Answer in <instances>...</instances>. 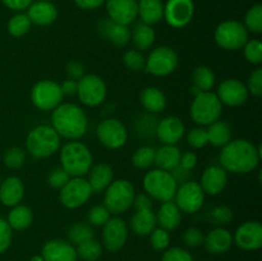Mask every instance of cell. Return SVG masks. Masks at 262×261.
Masks as SVG:
<instances>
[{"mask_svg":"<svg viewBox=\"0 0 262 261\" xmlns=\"http://www.w3.org/2000/svg\"><path fill=\"white\" fill-rule=\"evenodd\" d=\"M261 160V148L245 138L230 140L219 154L220 166L233 174H247L255 170Z\"/></svg>","mask_w":262,"mask_h":261,"instance_id":"obj_1","label":"cell"},{"mask_svg":"<svg viewBox=\"0 0 262 261\" xmlns=\"http://www.w3.org/2000/svg\"><path fill=\"white\" fill-rule=\"evenodd\" d=\"M51 127L60 137L76 141L83 137L89 127V119L81 106L73 102H61L53 110Z\"/></svg>","mask_w":262,"mask_h":261,"instance_id":"obj_2","label":"cell"},{"mask_svg":"<svg viewBox=\"0 0 262 261\" xmlns=\"http://www.w3.org/2000/svg\"><path fill=\"white\" fill-rule=\"evenodd\" d=\"M92 154L81 141H69L60 150L61 168L69 177H84L92 166Z\"/></svg>","mask_w":262,"mask_h":261,"instance_id":"obj_3","label":"cell"},{"mask_svg":"<svg viewBox=\"0 0 262 261\" xmlns=\"http://www.w3.org/2000/svg\"><path fill=\"white\" fill-rule=\"evenodd\" d=\"M60 147V136L51 125H37L30 130L26 148L35 159L50 158Z\"/></svg>","mask_w":262,"mask_h":261,"instance_id":"obj_4","label":"cell"},{"mask_svg":"<svg viewBox=\"0 0 262 261\" xmlns=\"http://www.w3.org/2000/svg\"><path fill=\"white\" fill-rule=\"evenodd\" d=\"M136 191L127 179H115L104 191V206L110 214L120 215L132 207Z\"/></svg>","mask_w":262,"mask_h":261,"instance_id":"obj_5","label":"cell"},{"mask_svg":"<svg viewBox=\"0 0 262 261\" xmlns=\"http://www.w3.org/2000/svg\"><path fill=\"white\" fill-rule=\"evenodd\" d=\"M178 183L173 178L170 171L152 169L143 177V189L152 200L160 202L171 201L174 199Z\"/></svg>","mask_w":262,"mask_h":261,"instance_id":"obj_6","label":"cell"},{"mask_svg":"<svg viewBox=\"0 0 262 261\" xmlns=\"http://www.w3.org/2000/svg\"><path fill=\"white\" fill-rule=\"evenodd\" d=\"M222 113L223 105L216 94L206 91L194 95L189 109V115L194 123L199 125H210L220 119Z\"/></svg>","mask_w":262,"mask_h":261,"instance_id":"obj_7","label":"cell"},{"mask_svg":"<svg viewBox=\"0 0 262 261\" xmlns=\"http://www.w3.org/2000/svg\"><path fill=\"white\" fill-rule=\"evenodd\" d=\"M247 41L248 31L239 20H225L220 23L215 30V42L224 50H239Z\"/></svg>","mask_w":262,"mask_h":261,"instance_id":"obj_8","label":"cell"},{"mask_svg":"<svg viewBox=\"0 0 262 261\" xmlns=\"http://www.w3.org/2000/svg\"><path fill=\"white\" fill-rule=\"evenodd\" d=\"M60 84L51 79H41L31 89V101L41 112H50L63 101Z\"/></svg>","mask_w":262,"mask_h":261,"instance_id":"obj_9","label":"cell"},{"mask_svg":"<svg viewBox=\"0 0 262 261\" xmlns=\"http://www.w3.org/2000/svg\"><path fill=\"white\" fill-rule=\"evenodd\" d=\"M107 89L104 79L97 74H84L77 81V96L79 101L90 107L99 106L106 97Z\"/></svg>","mask_w":262,"mask_h":261,"instance_id":"obj_10","label":"cell"},{"mask_svg":"<svg viewBox=\"0 0 262 261\" xmlns=\"http://www.w3.org/2000/svg\"><path fill=\"white\" fill-rule=\"evenodd\" d=\"M92 196V189L83 177H71L59 192V200L67 209H77Z\"/></svg>","mask_w":262,"mask_h":261,"instance_id":"obj_11","label":"cell"},{"mask_svg":"<svg viewBox=\"0 0 262 261\" xmlns=\"http://www.w3.org/2000/svg\"><path fill=\"white\" fill-rule=\"evenodd\" d=\"M179 63L178 54L169 46H159L146 59L145 71L156 77H165L173 73Z\"/></svg>","mask_w":262,"mask_h":261,"instance_id":"obj_12","label":"cell"},{"mask_svg":"<svg viewBox=\"0 0 262 261\" xmlns=\"http://www.w3.org/2000/svg\"><path fill=\"white\" fill-rule=\"evenodd\" d=\"M204 200L205 192L202 191L200 183L189 179V181L179 184L173 201L184 214H194L202 207Z\"/></svg>","mask_w":262,"mask_h":261,"instance_id":"obj_13","label":"cell"},{"mask_svg":"<svg viewBox=\"0 0 262 261\" xmlns=\"http://www.w3.org/2000/svg\"><path fill=\"white\" fill-rule=\"evenodd\" d=\"M96 135L101 145L110 150H118L127 142L128 130L120 120L115 118H106L97 125Z\"/></svg>","mask_w":262,"mask_h":261,"instance_id":"obj_14","label":"cell"},{"mask_svg":"<svg viewBox=\"0 0 262 261\" xmlns=\"http://www.w3.org/2000/svg\"><path fill=\"white\" fill-rule=\"evenodd\" d=\"M194 14L192 0H168L164 5V18L173 28L186 27Z\"/></svg>","mask_w":262,"mask_h":261,"instance_id":"obj_15","label":"cell"},{"mask_svg":"<svg viewBox=\"0 0 262 261\" xmlns=\"http://www.w3.org/2000/svg\"><path fill=\"white\" fill-rule=\"evenodd\" d=\"M128 238V225L122 217H110L102 225V241L104 246L110 252H115L123 248Z\"/></svg>","mask_w":262,"mask_h":261,"instance_id":"obj_16","label":"cell"},{"mask_svg":"<svg viewBox=\"0 0 262 261\" xmlns=\"http://www.w3.org/2000/svg\"><path fill=\"white\" fill-rule=\"evenodd\" d=\"M248 95L246 84L237 78L224 79L216 91L217 99L227 106H241L248 100Z\"/></svg>","mask_w":262,"mask_h":261,"instance_id":"obj_17","label":"cell"},{"mask_svg":"<svg viewBox=\"0 0 262 261\" xmlns=\"http://www.w3.org/2000/svg\"><path fill=\"white\" fill-rule=\"evenodd\" d=\"M237 246L245 251H256L262 246V225L256 220H248L237 228L234 238Z\"/></svg>","mask_w":262,"mask_h":261,"instance_id":"obj_18","label":"cell"},{"mask_svg":"<svg viewBox=\"0 0 262 261\" xmlns=\"http://www.w3.org/2000/svg\"><path fill=\"white\" fill-rule=\"evenodd\" d=\"M109 19L119 25L129 26L138 17L137 0H105Z\"/></svg>","mask_w":262,"mask_h":261,"instance_id":"obj_19","label":"cell"},{"mask_svg":"<svg viewBox=\"0 0 262 261\" xmlns=\"http://www.w3.org/2000/svg\"><path fill=\"white\" fill-rule=\"evenodd\" d=\"M186 132L183 122L178 117H166L158 122L155 136L163 145H177Z\"/></svg>","mask_w":262,"mask_h":261,"instance_id":"obj_20","label":"cell"},{"mask_svg":"<svg viewBox=\"0 0 262 261\" xmlns=\"http://www.w3.org/2000/svg\"><path fill=\"white\" fill-rule=\"evenodd\" d=\"M41 256L43 261H77L76 247L63 240L48 241L42 246Z\"/></svg>","mask_w":262,"mask_h":261,"instance_id":"obj_21","label":"cell"},{"mask_svg":"<svg viewBox=\"0 0 262 261\" xmlns=\"http://www.w3.org/2000/svg\"><path fill=\"white\" fill-rule=\"evenodd\" d=\"M228 183V174L220 165H210L201 176V186L205 194L216 196L224 191Z\"/></svg>","mask_w":262,"mask_h":261,"instance_id":"obj_22","label":"cell"},{"mask_svg":"<svg viewBox=\"0 0 262 261\" xmlns=\"http://www.w3.org/2000/svg\"><path fill=\"white\" fill-rule=\"evenodd\" d=\"M25 197V184L22 179L10 176L0 182V202L4 206L13 207L20 204Z\"/></svg>","mask_w":262,"mask_h":261,"instance_id":"obj_23","label":"cell"},{"mask_svg":"<svg viewBox=\"0 0 262 261\" xmlns=\"http://www.w3.org/2000/svg\"><path fill=\"white\" fill-rule=\"evenodd\" d=\"M27 17L31 23L37 26H49L58 18V9L51 2L37 0L27 8Z\"/></svg>","mask_w":262,"mask_h":261,"instance_id":"obj_24","label":"cell"},{"mask_svg":"<svg viewBox=\"0 0 262 261\" xmlns=\"http://www.w3.org/2000/svg\"><path fill=\"white\" fill-rule=\"evenodd\" d=\"M233 243V235L228 229L217 227L210 230L204 237V245L210 253L214 255H222V253L229 251Z\"/></svg>","mask_w":262,"mask_h":261,"instance_id":"obj_25","label":"cell"},{"mask_svg":"<svg viewBox=\"0 0 262 261\" xmlns=\"http://www.w3.org/2000/svg\"><path fill=\"white\" fill-rule=\"evenodd\" d=\"M90 187L92 189V193H99L104 192L110 183L114 181V170L109 164L100 163L96 165H92L89 173Z\"/></svg>","mask_w":262,"mask_h":261,"instance_id":"obj_26","label":"cell"},{"mask_svg":"<svg viewBox=\"0 0 262 261\" xmlns=\"http://www.w3.org/2000/svg\"><path fill=\"white\" fill-rule=\"evenodd\" d=\"M155 215L156 224H159L160 228L168 230V232L177 229L182 222V211L173 200L163 202L159 207L158 212H155Z\"/></svg>","mask_w":262,"mask_h":261,"instance_id":"obj_27","label":"cell"},{"mask_svg":"<svg viewBox=\"0 0 262 261\" xmlns=\"http://www.w3.org/2000/svg\"><path fill=\"white\" fill-rule=\"evenodd\" d=\"M100 31L117 48H124L130 40V31L128 26L119 25V23L113 22L112 19L104 20L101 23Z\"/></svg>","mask_w":262,"mask_h":261,"instance_id":"obj_28","label":"cell"},{"mask_svg":"<svg viewBox=\"0 0 262 261\" xmlns=\"http://www.w3.org/2000/svg\"><path fill=\"white\" fill-rule=\"evenodd\" d=\"M130 229L135 234L145 237L150 235L156 228V215L152 211V209L146 210H136L135 214L130 217Z\"/></svg>","mask_w":262,"mask_h":261,"instance_id":"obj_29","label":"cell"},{"mask_svg":"<svg viewBox=\"0 0 262 261\" xmlns=\"http://www.w3.org/2000/svg\"><path fill=\"white\" fill-rule=\"evenodd\" d=\"M179 160H181V150L177 147V145H163L155 150L154 164L161 170L171 171L179 165Z\"/></svg>","mask_w":262,"mask_h":261,"instance_id":"obj_30","label":"cell"},{"mask_svg":"<svg viewBox=\"0 0 262 261\" xmlns=\"http://www.w3.org/2000/svg\"><path fill=\"white\" fill-rule=\"evenodd\" d=\"M141 22L156 25L164 18V4L161 0H137Z\"/></svg>","mask_w":262,"mask_h":261,"instance_id":"obj_31","label":"cell"},{"mask_svg":"<svg viewBox=\"0 0 262 261\" xmlns=\"http://www.w3.org/2000/svg\"><path fill=\"white\" fill-rule=\"evenodd\" d=\"M140 101L142 106L151 114L161 113L166 106V97L160 89L148 86L141 92Z\"/></svg>","mask_w":262,"mask_h":261,"instance_id":"obj_32","label":"cell"},{"mask_svg":"<svg viewBox=\"0 0 262 261\" xmlns=\"http://www.w3.org/2000/svg\"><path fill=\"white\" fill-rule=\"evenodd\" d=\"M155 38L156 35L154 28L143 22L137 23L130 32V40H132L136 50L138 51L148 50L155 42Z\"/></svg>","mask_w":262,"mask_h":261,"instance_id":"obj_33","label":"cell"},{"mask_svg":"<svg viewBox=\"0 0 262 261\" xmlns=\"http://www.w3.org/2000/svg\"><path fill=\"white\" fill-rule=\"evenodd\" d=\"M8 224L12 229L15 230H25L32 224L33 222V212L26 205H15L8 214Z\"/></svg>","mask_w":262,"mask_h":261,"instance_id":"obj_34","label":"cell"},{"mask_svg":"<svg viewBox=\"0 0 262 261\" xmlns=\"http://www.w3.org/2000/svg\"><path fill=\"white\" fill-rule=\"evenodd\" d=\"M207 137L209 143H211L215 147H223L232 140V128L224 120H216L207 125Z\"/></svg>","mask_w":262,"mask_h":261,"instance_id":"obj_35","label":"cell"},{"mask_svg":"<svg viewBox=\"0 0 262 261\" xmlns=\"http://www.w3.org/2000/svg\"><path fill=\"white\" fill-rule=\"evenodd\" d=\"M192 92L194 95L200 94V92L211 91V89L215 84V73L210 67L207 66H200L197 67L192 74Z\"/></svg>","mask_w":262,"mask_h":261,"instance_id":"obj_36","label":"cell"},{"mask_svg":"<svg viewBox=\"0 0 262 261\" xmlns=\"http://www.w3.org/2000/svg\"><path fill=\"white\" fill-rule=\"evenodd\" d=\"M31 20L27 17V14H23V13H18V14L13 15L9 19L7 26V30L9 32L10 36L13 37H22L26 33L30 31L31 28Z\"/></svg>","mask_w":262,"mask_h":261,"instance_id":"obj_37","label":"cell"},{"mask_svg":"<svg viewBox=\"0 0 262 261\" xmlns=\"http://www.w3.org/2000/svg\"><path fill=\"white\" fill-rule=\"evenodd\" d=\"M95 235L94 229L90 224H84V223H76L72 225L68 230V238L71 241L72 245H81V243L86 242V241L92 240Z\"/></svg>","mask_w":262,"mask_h":261,"instance_id":"obj_38","label":"cell"},{"mask_svg":"<svg viewBox=\"0 0 262 261\" xmlns=\"http://www.w3.org/2000/svg\"><path fill=\"white\" fill-rule=\"evenodd\" d=\"M76 252L77 256L83 261H96L101 256L102 247L97 241L92 238V240H89L77 246Z\"/></svg>","mask_w":262,"mask_h":261,"instance_id":"obj_39","label":"cell"},{"mask_svg":"<svg viewBox=\"0 0 262 261\" xmlns=\"http://www.w3.org/2000/svg\"><path fill=\"white\" fill-rule=\"evenodd\" d=\"M155 150L152 146H141L133 153L132 164L138 169H147L154 164Z\"/></svg>","mask_w":262,"mask_h":261,"instance_id":"obj_40","label":"cell"},{"mask_svg":"<svg viewBox=\"0 0 262 261\" xmlns=\"http://www.w3.org/2000/svg\"><path fill=\"white\" fill-rule=\"evenodd\" d=\"M245 27L248 32L261 33L262 32V5L256 4L247 10L245 15Z\"/></svg>","mask_w":262,"mask_h":261,"instance_id":"obj_41","label":"cell"},{"mask_svg":"<svg viewBox=\"0 0 262 261\" xmlns=\"http://www.w3.org/2000/svg\"><path fill=\"white\" fill-rule=\"evenodd\" d=\"M156 117L152 115L151 113L148 114L141 115L140 119L136 122L135 129L137 130V133L142 137H151V136H155L156 132V125H158V122H156Z\"/></svg>","mask_w":262,"mask_h":261,"instance_id":"obj_42","label":"cell"},{"mask_svg":"<svg viewBox=\"0 0 262 261\" xmlns=\"http://www.w3.org/2000/svg\"><path fill=\"white\" fill-rule=\"evenodd\" d=\"M242 49L246 60L248 63L255 64V66L262 63V42L260 40H257V38L248 40Z\"/></svg>","mask_w":262,"mask_h":261,"instance_id":"obj_43","label":"cell"},{"mask_svg":"<svg viewBox=\"0 0 262 261\" xmlns=\"http://www.w3.org/2000/svg\"><path fill=\"white\" fill-rule=\"evenodd\" d=\"M123 63L128 69L133 72H142L146 68V59L142 53L136 49L127 50L123 55Z\"/></svg>","mask_w":262,"mask_h":261,"instance_id":"obj_44","label":"cell"},{"mask_svg":"<svg viewBox=\"0 0 262 261\" xmlns=\"http://www.w3.org/2000/svg\"><path fill=\"white\" fill-rule=\"evenodd\" d=\"M4 165L9 169H19L26 161V151L20 147H10L3 155Z\"/></svg>","mask_w":262,"mask_h":261,"instance_id":"obj_45","label":"cell"},{"mask_svg":"<svg viewBox=\"0 0 262 261\" xmlns=\"http://www.w3.org/2000/svg\"><path fill=\"white\" fill-rule=\"evenodd\" d=\"M109 219L110 212L104 205H96V206L91 207V210H90L89 214H87L89 224L95 225V227H102Z\"/></svg>","mask_w":262,"mask_h":261,"instance_id":"obj_46","label":"cell"},{"mask_svg":"<svg viewBox=\"0 0 262 261\" xmlns=\"http://www.w3.org/2000/svg\"><path fill=\"white\" fill-rule=\"evenodd\" d=\"M150 241L154 250L165 251L166 248L169 247V243H170V235H169L168 230L159 227L155 228V229L150 233Z\"/></svg>","mask_w":262,"mask_h":261,"instance_id":"obj_47","label":"cell"},{"mask_svg":"<svg viewBox=\"0 0 262 261\" xmlns=\"http://www.w3.org/2000/svg\"><path fill=\"white\" fill-rule=\"evenodd\" d=\"M187 142L193 148H202L209 143L206 128L196 127L187 133Z\"/></svg>","mask_w":262,"mask_h":261,"instance_id":"obj_48","label":"cell"},{"mask_svg":"<svg viewBox=\"0 0 262 261\" xmlns=\"http://www.w3.org/2000/svg\"><path fill=\"white\" fill-rule=\"evenodd\" d=\"M233 211L230 207L220 205L210 211V220L216 225H225L232 222Z\"/></svg>","mask_w":262,"mask_h":261,"instance_id":"obj_49","label":"cell"},{"mask_svg":"<svg viewBox=\"0 0 262 261\" xmlns=\"http://www.w3.org/2000/svg\"><path fill=\"white\" fill-rule=\"evenodd\" d=\"M161 261H193V257L184 248L170 247L166 248L165 252L163 253Z\"/></svg>","mask_w":262,"mask_h":261,"instance_id":"obj_50","label":"cell"},{"mask_svg":"<svg viewBox=\"0 0 262 261\" xmlns=\"http://www.w3.org/2000/svg\"><path fill=\"white\" fill-rule=\"evenodd\" d=\"M248 90V94H252L253 96L260 97L262 95V69L257 68L250 74L248 82L246 84Z\"/></svg>","mask_w":262,"mask_h":261,"instance_id":"obj_51","label":"cell"},{"mask_svg":"<svg viewBox=\"0 0 262 261\" xmlns=\"http://www.w3.org/2000/svg\"><path fill=\"white\" fill-rule=\"evenodd\" d=\"M69 178H71V177H69V174L67 173V171L60 166V168L53 169V170L49 173L48 183L50 184L53 188L60 189L61 187H63L64 184L69 181Z\"/></svg>","mask_w":262,"mask_h":261,"instance_id":"obj_52","label":"cell"},{"mask_svg":"<svg viewBox=\"0 0 262 261\" xmlns=\"http://www.w3.org/2000/svg\"><path fill=\"white\" fill-rule=\"evenodd\" d=\"M12 230L13 229L9 227L7 220L0 217V255L5 252L12 243Z\"/></svg>","mask_w":262,"mask_h":261,"instance_id":"obj_53","label":"cell"},{"mask_svg":"<svg viewBox=\"0 0 262 261\" xmlns=\"http://www.w3.org/2000/svg\"><path fill=\"white\" fill-rule=\"evenodd\" d=\"M183 242L188 247H199V246H201L204 243V234L197 228H188L183 233Z\"/></svg>","mask_w":262,"mask_h":261,"instance_id":"obj_54","label":"cell"},{"mask_svg":"<svg viewBox=\"0 0 262 261\" xmlns=\"http://www.w3.org/2000/svg\"><path fill=\"white\" fill-rule=\"evenodd\" d=\"M66 72L69 78L74 79V81H78L79 78H82L84 76V67L81 61L72 60L67 64Z\"/></svg>","mask_w":262,"mask_h":261,"instance_id":"obj_55","label":"cell"},{"mask_svg":"<svg viewBox=\"0 0 262 261\" xmlns=\"http://www.w3.org/2000/svg\"><path fill=\"white\" fill-rule=\"evenodd\" d=\"M197 161H199V159H197L196 154L192 153V151H187V153L181 154L179 165H181L182 168L187 169V170H192V169L196 168Z\"/></svg>","mask_w":262,"mask_h":261,"instance_id":"obj_56","label":"cell"},{"mask_svg":"<svg viewBox=\"0 0 262 261\" xmlns=\"http://www.w3.org/2000/svg\"><path fill=\"white\" fill-rule=\"evenodd\" d=\"M132 206L136 207V210H146L152 209V199L146 193L136 194L135 200H133Z\"/></svg>","mask_w":262,"mask_h":261,"instance_id":"obj_57","label":"cell"},{"mask_svg":"<svg viewBox=\"0 0 262 261\" xmlns=\"http://www.w3.org/2000/svg\"><path fill=\"white\" fill-rule=\"evenodd\" d=\"M32 2L33 0H2V3L5 7L12 10H17V12L27 9L32 4Z\"/></svg>","mask_w":262,"mask_h":261,"instance_id":"obj_58","label":"cell"},{"mask_svg":"<svg viewBox=\"0 0 262 261\" xmlns=\"http://www.w3.org/2000/svg\"><path fill=\"white\" fill-rule=\"evenodd\" d=\"M173 178L176 179V182L179 184L184 183V182L189 181V176H191V170H187V169L182 168L181 165H178L177 168H174L173 170L170 171Z\"/></svg>","mask_w":262,"mask_h":261,"instance_id":"obj_59","label":"cell"},{"mask_svg":"<svg viewBox=\"0 0 262 261\" xmlns=\"http://www.w3.org/2000/svg\"><path fill=\"white\" fill-rule=\"evenodd\" d=\"M76 5L81 9L84 10H94L101 7L105 3V0H74Z\"/></svg>","mask_w":262,"mask_h":261,"instance_id":"obj_60","label":"cell"},{"mask_svg":"<svg viewBox=\"0 0 262 261\" xmlns=\"http://www.w3.org/2000/svg\"><path fill=\"white\" fill-rule=\"evenodd\" d=\"M60 90L64 96H73L77 94V81L74 79H66L63 83H60Z\"/></svg>","mask_w":262,"mask_h":261,"instance_id":"obj_61","label":"cell"},{"mask_svg":"<svg viewBox=\"0 0 262 261\" xmlns=\"http://www.w3.org/2000/svg\"><path fill=\"white\" fill-rule=\"evenodd\" d=\"M30 261H43L42 256H33Z\"/></svg>","mask_w":262,"mask_h":261,"instance_id":"obj_62","label":"cell"},{"mask_svg":"<svg viewBox=\"0 0 262 261\" xmlns=\"http://www.w3.org/2000/svg\"><path fill=\"white\" fill-rule=\"evenodd\" d=\"M45 2H53V0H45Z\"/></svg>","mask_w":262,"mask_h":261,"instance_id":"obj_63","label":"cell"},{"mask_svg":"<svg viewBox=\"0 0 262 261\" xmlns=\"http://www.w3.org/2000/svg\"><path fill=\"white\" fill-rule=\"evenodd\" d=\"M0 182H2V178H0Z\"/></svg>","mask_w":262,"mask_h":261,"instance_id":"obj_64","label":"cell"}]
</instances>
